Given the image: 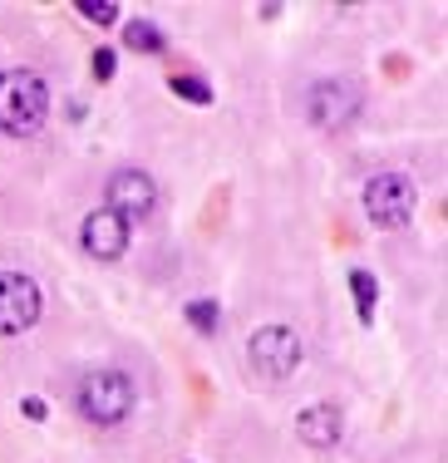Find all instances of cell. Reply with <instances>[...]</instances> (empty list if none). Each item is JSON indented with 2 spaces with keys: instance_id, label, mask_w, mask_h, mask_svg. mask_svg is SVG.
Listing matches in <instances>:
<instances>
[{
  "instance_id": "6da1fadb",
  "label": "cell",
  "mask_w": 448,
  "mask_h": 463,
  "mask_svg": "<svg viewBox=\"0 0 448 463\" xmlns=\"http://www.w3.org/2000/svg\"><path fill=\"white\" fill-rule=\"evenodd\" d=\"M50 118V84L30 70H5L0 74V134L30 138Z\"/></svg>"
},
{
  "instance_id": "7a4b0ae2",
  "label": "cell",
  "mask_w": 448,
  "mask_h": 463,
  "mask_svg": "<svg viewBox=\"0 0 448 463\" xmlns=\"http://www.w3.org/2000/svg\"><path fill=\"white\" fill-rule=\"evenodd\" d=\"M79 414L89 424H124L134 414V380L124 370H94L79 384Z\"/></svg>"
},
{
  "instance_id": "3957f363",
  "label": "cell",
  "mask_w": 448,
  "mask_h": 463,
  "mask_svg": "<svg viewBox=\"0 0 448 463\" xmlns=\"http://www.w3.org/2000/svg\"><path fill=\"white\" fill-rule=\"evenodd\" d=\"M247 355H251V370H257L261 380H271V384H286L291 374L301 370V360H305V345H301V335H296L291 326H261L257 335H251Z\"/></svg>"
},
{
  "instance_id": "277c9868",
  "label": "cell",
  "mask_w": 448,
  "mask_h": 463,
  "mask_svg": "<svg viewBox=\"0 0 448 463\" xmlns=\"http://www.w3.org/2000/svg\"><path fill=\"white\" fill-rule=\"evenodd\" d=\"M414 207H419V187H414L409 173H375V178H369L365 213H369V222H375V227H385V232L409 227Z\"/></svg>"
},
{
  "instance_id": "5b68a950",
  "label": "cell",
  "mask_w": 448,
  "mask_h": 463,
  "mask_svg": "<svg viewBox=\"0 0 448 463\" xmlns=\"http://www.w3.org/2000/svg\"><path fill=\"white\" fill-rule=\"evenodd\" d=\"M359 84L355 80H321L311 94H305V114H311L315 128H325V134H341L350 118L359 114Z\"/></svg>"
},
{
  "instance_id": "8992f818",
  "label": "cell",
  "mask_w": 448,
  "mask_h": 463,
  "mask_svg": "<svg viewBox=\"0 0 448 463\" xmlns=\"http://www.w3.org/2000/svg\"><path fill=\"white\" fill-rule=\"evenodd\" d=\"M45 301H40V286L20 271H0V335H25L40 321Z\"/></svg>"
},
{
  "instance_id": "52a82bcc",
  "label": "cell",
  "mask_w": 448,
  "mask_h": 463,
  "mask_svg": "<svg viewBox=\"0 0 448 463\" xmlns=\"http://www.w3.org/2000/svg\"><path fill=\"white\" fill-rule=\"evenodd\" d=\"M104 207L134 227V222H144V217H153V207H158V183H153L144 168H124V173L108 178V203Z\"/></svg>"
},
{
  "instance_id": "ba28073f",
  "label": "cell",
  "mask_w": 448,
  "mask_h": 463,
  "mask_svg": "<svg viewBox=\"0 0 448 463\" xmlns=\"http://www.w3.org/2000/svg\"><path fill=\"white\" fill-rule=\"evenodd\" d=\"M79 241H84V251H89V257H99V261H118V257L128 251V222H124V217H114L108 207H99V213L84 217Z\"/></svg>"
},
{
  "instance_id": "9c48e42d",
  "label": "cell",
  "mask_w": 448,
  "mask_h": 463,
  "mask_svg": "<svg viewBox=\"0 0 448 463\" xmlns=\"http://www.w3.org/2000/svg\"><path fill=\"white\" fill-rule=\"evenodd\" d=\"M296 434L311 449H335L345 434V414L335 410V404H311V410H301V419H296Z\"/></svg>"
},
{
  "instance_id": "30bf717a",
  "label": "cell",
  "mask_w": 448,
  "mask_h": 463,
  "mask_svg": "<svg viewBox=\"0 0 448 463\" xmlns=\"http://www.w3.org/2000/svg\"><path fill=\"white\" fill-rule=\"evenodd\" d=\"M350 291H355V306H359V321H375V296H379V286L369 271H350Z\"/></svg>"
},
{
  "instance_id": "8fae6325",
  "label": "cell",
  "mask_w": 448,
  "mask_h": 463,
  "mask_svg": "<svg viewBox=\"0 0 448 463\" xmlns=\"http://www.w3.org/2000/svg\"><path fill=\"white\" fill-rule=\"evenodd\" d=\"M74 10H79L84 20H94V25H114V20H118V5H114V0H79Z\"/></svg>"
},
{
  "instance_id": "7c38bea8",
  "label": "cell",
  "mask_w": 448,
  "mask_h": 463,
  "mask_svg": "<svg viewBox=\"0 0 448 463\" xmlns=\"http://www.w3.org/2000/svg\"><path fill=\"white\" fill-rule=\"evenodd\" d=\"M128 45H134V50H163L158 25H148V20H134V25H128Z\"/></svg>"
},
{
  "instance_id": "4fadbf2b",
  "label": "cell",
  "mask_w": 448,
  "mask_h": 463,
  "mask_svg": "<svg viewBox=\"0 0 448 463\" xmlns=\"http://www.w3.org/2000/svg\"><path fill=\"white\" fill-rule=\"evenodd\" d=\"M188 321L198 326L202 335H212V330H217V301H192L188 306Z\"/></svg>"
},
{
  "instance_id": "5bb4252c",
  "label": "cell",
  "mask_w": 448,
  "mask_h": 463,
  "mask_svg": "<svg viewBox=\"0 0 448 463\" xmlns=\"http://www.w3.org/2000/svg\"><path fill=\"white\" fill-rule=\"evenodd\" d=\"M173 90H178L182 99H192V104H212V90H207L202 80H182V74H178V80H173Z\"/></svg>"
},
{
  "instance_id": "9a60e30c",
  "label": "cell",
  "mask_w": 448,
  "mask_h": 463,
  "mask_svg": "<svg viewBox=\"0 0 448 463\" xmlns=\"http://www.w3.org/2000/svg\"><path fill=\"white\" fill-rule=\"evenodd\" d=\"M114 70H118L114 50H99V54H94V74H99V80H114Z\"/></svg>"
},
{
  "instance_id": "2e32d148",
  "label": "cell",
  "mask_w": 448,
  "mask_h": 463,
  "mask_svg": "<svg viewBox=\"0 0 448 463\" xmlns=\"http://www.w3.org/2000/svg\"><path fill=\"white\" fill-rule=\"evenodd\" d=\"M20 414H25L30 419V424H45V400H30V394H25V400H20Z\"/></svg>"
}]
</instances>
